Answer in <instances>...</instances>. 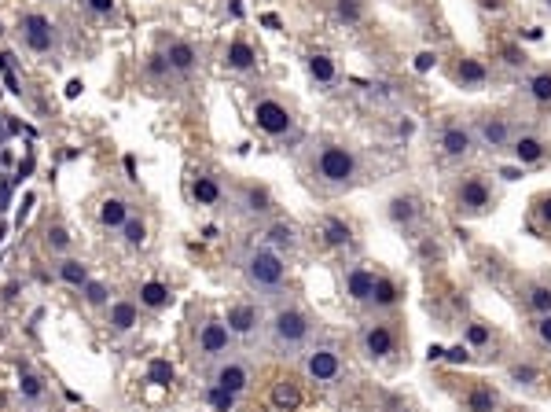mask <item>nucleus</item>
<instances>
[{
    "instance_id": "f257e3e1",
    "label": "nucleus",
    "mask_w": 551,
    "mask_h": 412,
    "mask_svg": "<svg viewBox=\"0 0 551 412\" xmlns=\"http://www.w3.org/2000/svg\"><path fill=\"white\" fill-rule=\"evenodd\" d=\"M305 181L320 195H346L364 181V159L342 140H316L305 155Z\"/></svg>"
},
{
    "instance_id": "f03ea898",
    "label": "nucleus",
    "mask_w": 551,
    "mask_h": 412,
    "mask_svg": "<svg viewBox=\"0 0 551 412\" xmlns=\"http://www.w3.org/2000/svg\"><path fill=\"white\" fill-rule=\"evenodd\" d=\"M316 339V317L298 302L294 295L276 298L265 317V332L261 343L276 361H298L305 354V346Z\"/></svg>"
},
{
    "instance_id": "7ed1b4c3",
    "label": "nucleus",
    "mask_w": 551,
    "mask_h": 412,
    "mask_svg": "<svg viewBox=\"0 0 551 412\" xmlns=\"http://www.w3.org/2000/svg\"><path fill=\"white\" fill-rule=\"evenodd\" d=\"M287 262H291V258L269 251V247L258 240L243 243L236 251V273L239 280H243V287H247L258 302H269V306L291 291V265Z\"/></svg>"
},
{
    "instance_id": "20e7f679",
    "label": "nucleus",
    "mask_w": 551,
    "mask_h": 412,
    "mask_svg": "<svg viewBox=\"0 0 551 412\" xmlns=\"http://www.w3.org/2000/svg\"><path fill=\"white\" fill-rule=\"evenodd\" d=\"M449 206L456 218H467V221L489 218V214H496V206H500V188L493 184L489 173L463 170L456 173L449 184Z\"/></svg>"
},
{
    "instance_id": "39448f33",
    "label": "nucleus",
    "mask_w": 551,
    "mask_h": 412,
    "mask_svg": "<svg viewBox=\"0 0 551 412\" xmlns=\"http://www.w3.org/2000/svg\"><path fill=\"white\" fill-rule=\"evenodd\" d=\"M401 324L397 317H368L364 313V321L357 324V354L368 361V365H397V357H401Z\"/></svg>"
},
{
    "instance_id": "423d86ee",
    "label": "nucleus",
    "mask_w": 551,
    "mask_h": 412,
    "mask_svg": "<svg viewBox=\"0 0 551 412\" xmlns=\"http://www.w3.org/2000/svg\"><path fill=\"white\" fill-rule=\"evenodd\" d=\"M298 368H302V379L313 383L320 390H331L346 379V354L335 339H320L316 335L313 343L305 346V354L298 357Z\"/></svg>"
},
{
    "instance_id": "0eeeda50",
    "label": "nucleus",
    "mask_w": 551,
    "mask_h": 412,
    "mask_svg": "<svg viewBox=\"0 0 551 412\" xmlns=\"http://www.w3.org/2000/svg\"><path fill=\"white\" fill-rule=\"evenodd\" d=\"M250 122L269 140H276V144H298V140H302V126H298L294 111L280 96H272V92H254V100H250Z\"/></svg>"
},
{
    "instance_id": "6e6552de",
    "label": "nucleus",
    "mask_w": 551,
    "mask_h": 412,
    "mask_svg": "<svg viewBox=\"0 0 551 412\" xmlns=\"http://www.w3.org/2000/svg\"><path fill=\"white\" fill-rule=\"evenodd\" d=\"M434 151L445 166H467L478 155V140L467 118L460 115H445L434 129Z\"/></svg>"
},
{
    "instance_id": "1a4fd4ad",
    "label": "nucleus",
    "mask_w": 551,
    "mask_h": 412,
    "mask_svg": "<svg viewBox=\"0 0 551 412\" xmlns=\"http://www.w3.org/2000/svg\"><path fill=\"white\" fill-rule=\"evenodd\" d=\"M228 210H232V218L247 221V225H265L269 218H276V199H272L269 184L236 181L228 188Z\"/></svg>"
},
{
    "instance_id": "9d476101",
    "label": "nucleus",
    "mask_w": 551,
    "mask_h": 412,
    "mask_svg": "<svg viewBox=\"0 0 551 412\" xmlns=\"http://www.w3.org/2000/svg\"><path fill=\"white\" fill-rule=\"evenodd\" d=\"M236 350V335L225 324V317H203L195 324V339H192V361L195 368H206L228 357Z\"/></svg>"
},
{
    "instance_id": "9b49d317",
    "label": "nucleus",
    "mask_w": 551,
    "mask_h": 412,
    "mask_svg": "<svg viewBox=\"0 0 551 412\" xmlns=\"http://www.w3.org/2000/svg\"><path fill=\"white\" fill-rule=\"evenodd\" d=\"M203 376H206V383H214V387H221V390H228V394L243 398V394L254 387L258 368H254V361H250L243 350H232L228 357H221V361H214V365H206Z\"/></svg>"
},
{
    "instance_id": "f8f14e48",
    "label": "nucleus",
    "mask_w": 551,
    "mask_h": 412,
    "mask_svg": "<svg viewBox=\"0 0 551 412\" xmlns=\"http://www.w3.org/2000/svg\"><path fill=\"white\" fill-rule=\"evenodd\" d=\"M15 30H19V41H23V48L30 56L52 59V56H59V48H63L59 26L41 12H23L19 15V23H15Z\"/></svg>"
},
{
    "instance_id": "ddd939ff",
    "label": "nucleus",
    "mask_w": 551,
    "mask_h": 412,
    "mask_svg": "<svg viewBox=\"0 0 551 412\" xmlns=\"http://www.w3.org/2000/svg\"><path fill=\"white\" fill-rule=\"evenodd\" d=\"M474 129V140H478V151L485 155H507L511 151V140L518 133V122L507 111H482V115H474L471 122Z\"/></svg>"
},
{
    "instance_id": "4468645a",
    "label": "nucleus",
    "mask_w": 551,
    "mask_h": 412,
    "mask_svg": "<svg viewBox=\"0 0 551 412\" xmlns=\"http://www.w3.org/2000/svg\"><path fill=\"white\" fill-rule=\"evenodd\" d=\"M265 317H269V309H265V302H258V298H236V302L225 306V324L232 328L236 343H254V339H261Z\"/></svg>"
},
{
    "instance_id": "2eb2a0df",
    "label": "nucleus",
    "mask_w": 551,
    "mask_h": 412,
    "mask_svg": "<svg viewBox=\"0 0 551 412\" xmlns=\"http://www.w3.org/2000/svg\"><path fill=\"white\" fill-rule=\"evenodd\" d=\"M379 276H383V269H375V265L364 262V258H353V262L342 269V295H346L349 306H357L360 313H364L375 284H379Z\"/></svg>"
},
{
    "instance_id": "dca6fc26",
    "label": "nucleus",
    "mask_w": 551,
    "mask_h": 412,
    "mask_svg": "<svg viewBox=\"0 0 551 412\" xmlns=\"http://www.w3.org/2000/svg\"><path fill=\"white\" fill-rule=\"evenodd\" d=\"M258 243H265L269 251L283 254V258H294V254L302 251V243H305L302 225H298V221H291V218H269L258 229Z\"/></svg>"
},
{
    "instance_id": "f3484780",
    "label": "nucleus",
    "mask_w": 551,
    "mask_h": 412,
    "mask_svg": "<svg viewBox=\"0 0 551 412\" xmlns=\"http://www.w3.org/2000/svg\"><path fill=\"white\" fill-rule=\"evenodd\" d=\"M507 155H511L522 170H533V166H544V162L551 159V140L544 137L537 126H518Z\"/></svg>"
},
{
    "instance_id": "a211bd4d",
    "label": "nucleus",
    "mask_w": 551,
    "mask_h": 412,
    "mask_svg": "<svg viewBox=\"0 0 551 412\" xmlns=\"http://www.w3.org/2000/svg\"><path fill=\"white\" fill-rule=\"evenodd\" d=\"M188 199H192V206H203V210H228L225 181L210 170H195L188 177Z\"/></svg>"
},
{
    "instance_id": "6ab92c4d",
    "label": "nucleus",
    "mask_w": 551,
    "mask_h": 412,
    "mask_svg": "<svg viewBox=\"0 0 551 412\" xmlns=\"http://www.w3.org/2000/svg\"><path fill=\"white\" fill-rule=\"evenodd\" d=\"M445 74H449L452 85L463 92H482V89H489V81H493V70H489V63H485L482 56L452 59L449 67H445Z\"/></svg>"
},
{
    "instance_id": "aec40b11",
    "label": "nucleus",
    "mask_w": 551,
    "mask_h": 412,
    "mask_svg": "<svg viewBox=\"0 0 551 412\" xmlns=\"http://www.w3.org/2000/svg\"><path fill=\"white\" fill-rule=\"evenodd\" d=\"M423 218H427V206H423V199L412 192H397L394 199L386 203V221H390L397 232H405V236L419 232Z\"/></svg>"
},
{
    "instance_id": "412c9836",
    "label": "nucleus",
    "mask_w": 551,
    "mask_h": 412,
    "mask_svg": "<svg viewBox=\"0 0 551 412\" xmlns=\"http://www.w3.org/2000/svg\"><path fill=\"white\" fill-rule=\"evenodd\" d=\"M162 56L169 59V70H173L177 81L195 78V70L203 67V48L195 45V41H188V37H169L166 45H162Z\"/></svg>"
},
{
    "instance_id": "4be33fe9",
    "label": "nucleus",
    "mask_w": 551,
    "mask_h": 412,
    "mask_svg": "<svg viewBox=\"0 0 551 412\" xmlns=\"http://www.w3.org/2000/svg\"><path fill=\"white\" fill-rule=\"evenodd\" d=\"M544 365H540L537 357H511L504 365V383L507 387H515V390H522V394H537L540 387H544Z\"/></svg>"
},
{
    "instance_id": "5701e85b",
    "label": "nucleus",
    "mask_w": 551,
    "mask_h": 412,
    "mask_svg": "<svg viewBox=\"0 0 551 412\" xmlns=\"http://www.w3.org/2000/svg\"><path fill=\"white\" fill-rule=\"evenodd\" d=\"M401 302H405V284H401L397 276L383 273L379 284H375L372 298H368V306H364V313H368V317H397Z\"/></svg>"
},
{
    "instance_id": "b1692460",
    "label": "nucleus",
    "mask_w": 551,
    "mask_h": 412,
    "mask_svg": "<svg viewBox=\"0 0 551 412\" xmlns=\"http://www.w3.org/2000/svg\"><path fill=\"white\" fill-rule=\"evenodd\" d=\"M518 96L537 107V111H551V70L540 67V70H526L518 78Z\"/></svg>"
},
{
    "instance_id": "393cba45",
    "label": "nucleus",
    "mask_w": 551,
    "mask_h": 412,
    "mask_svg": "<svg viewBox=\"0 0 551 412\" xmlns=\"http://www.w3.org/2000/svg\"><path fill=\"white\" fill-rule=\"evenodd\" d=\"M518 302H522V309H526L529 317L551 313V276H529V280H522Z\"/></svg>"
},
{
    "instance_id": "a878e982",
    "label": "nucleus",
    "mask_w": 551,
    "mask_h": 412,
    "mask_svg": "<svg viewBox=\"0 0 551 412\" xmlns=\"http://www.w3.org/2000/svg\"><path fill=\"white\" fill-rule=\"evenodd\" d=\"M460 409L463 412H500L504 409V398H500V390H496L489 379H474L471 387L460 394Z\"/></svg>"
},
{
    "instance_id": "bb28decb",
    "label": "nucleus",
    "mask_w": 551,
    "mask_h": 412,
    "mask_svg": "<svg viewBox=\"0 0 551 412\" xmlns=\"http://www.w3.org/2000/svg\"><path fill=\"white\" fill-rule=\"evenodd\" d=\"M320 236H324V243L331 247V251H338V254H357V232H353V225H349L346 218H335V214H327V218L320 221Z\"/></svg>"
},
{
    "instance_id": "cd10ccee",
    "label": "nucleus",
    "mask_w": 551,
    "mask_h": 412,
    "mask_svg": "<svg viewBox=\"0 0 551 412\" xmlns=\"http://www.w3.org/2000/svg\"><path fill=\"white\" fill-rule=\"evenodd\" d=\"M103 324H107V332L111 335H129L140 324V302L133 298H114L107 313H103Z\"/></svg>"
},
{
    "instance_id": "c85d7f7f",
    "label": "nucleus",
    "mask_w": 551,
    "mask_h": 412,
    "mask_svg": "<svg viewBox=\"0 0 551 412\" xmlns=\"http://www.w3.org/2000/svg\"><path fill=\"white\" fill-rule=\"evenodd\" d=\"M305 74H309V81H313L316 89H324L331 92L338 85V59L331 56V52H309L305 56Z\"/></svg>"
},
{
    "instance_id": "c756f323",
    "label": "nucleus",
    "mask_w": 551,
    "mask_h": 412,
    "mask_svg": "<svg viewBox=\"0 0 551 412\" xmlns=\"http://www.w3.org/2000/svg\"><path fill=\"white\" fill-rule=\"evenodd\" d=\"M463 346L478 357H489L496 350V328L482 317H471V321L463 324Z\"/></svg>"
},
{
    "instance_id": "7c9ffc66",
    "label": "nucleus",
    "mask_w": 551,
    "mask_h": 412,
    "mask_svg": "<svg viewBox=\"0 0 551 412\" xmlns=\"http://www.w3.org/2000/svg\"><path fill=\"white\" fill-rule=\"evenodd\" d=\"M129 218H133V206H129L125 195H107L100 203V210H96V221H100L103 232H122V225Z\"/></svg>"
},
{
    "instance_id": "2f4dec72",
    "label": "nucleus",
    "mask_w": 551,
    "mask_h": 412,
    "mask_svg": "<svg viewBox=\"0 0 551 412\" xmlns=\"http://www.w3.org/2000/svg\"><path fill=\"white\" fill-rule=\"evenodd\" d=\"M52 273H56L59 284L74 287V291H81V287H85V284H89V280H92L89 265L81 262V258H74V254H63V258H52Z\"/></svg>"
},
{
    "instance_id": "473e14b6",
    "label": "nucleus",
    "mask_w": 551,
    "mask_h": 412,
    "mask_svg": "<svg viewBox=\"0 0 551 412\" xmlns=\"http://www.w3.org/2000/svg\"><path fill=\"white\" fill-rule=\"evenodd\" d=\"M19 401H23V409L37 412V409H45V401H48V387H45V379L37 376V372H30V368H19Z\"/></svg>"
},
{
    "instance_id": "72a5a7b5",
    "label": "nucleus",
    "mask_w": 551,
    "mask_h": 412,
    "mask_svg": "<svg viewBox=\"0 0 551 412\" xmlns=\"http://www.w3.org/2000/svg\"><path fill=\"white\" fill-rule=\"evenodd\" d=\"M225 67L232 70V74H250V70H258V52H254V45H250V41H243V37L228 41Z\"/></svg>"
},
{
    "instance_id": "f704fd0d",
    "label": "nucleus",
    "mask_w": 551,
    "mask_h": 412,
    "mask_svg": "<svg viewBox=\"0 0 551 412\" xmlns=\"http://www.w3.org/2000/svg\"><path fill=\"white\" fill-rule=\"evenodd\" d=\"M496 63H500V70H507V74H526L529 67V52L518 41H504V45H496Z\"/></svg>"
},
{
    "instance_id": "c9c22d12",
    "label": "nucleus",
    "mask_w": 551,
    "mask_h": 412,
    "mask_svg": "<svg viewBox=\"0 0 551 412\" xmlns=\"http://www.w3.org/2000/svg\"><path fill=\"white\" fill-rule=\"evenodd\" d=\"M118 240H122L125 251H144V247H147V221H144V214H133V218L125 221L122 232H118Z\"/></svg>"
},
{
    "instance_id": "e433bc0d",
    "label": "nucleus",
    "mask_w": 551,
    "mask_h": 412,
    "mask_svg": "<svg viewBox=\"0 0 551 412\" xmlns=\"http://www.w3.org/2000/svg\"><path fill=\"white\" fill-rule=\"evenodd\" d=\"M331 15H335V23L353 30L364 23V0H331Z\"/></svg>"
},
{
    "instance_id": "4c0bfd02",
    "label": "nucleus",
    "mask_w": 551,
    "mask_h": 412,
    "mask_svg": "<svg viewBox=\"0 0 551 412\" xmlns=\"http://www.w3.org/2000/svg\"><path fill=\"white\" fill-rule=\"evenodd\" d=\"M529 221H533V229L551 236V192H540L533 195V203H529Z\"/></svg>"
},
{
    "instance_id": "58836bf2",
    "label": "nucleus",
    "mask_w": 551,
    "mask_h": 412,
    "mask_svg": "<svg viewBox=\"0 0 551 412\" xmlns=\"http://www.w3.org/2000/svg\"><path fill=\"white\" fill-rule=\"evenodd\" d=\"M169 302H173V295H169L166 284H158V280L140 284V309H166Z\"/></svg>"
},
{
    "instance_id": "ea45409f",
    "label": "nucleus",
    "mask_w": 551,
    "mask_h": 412,
    "mask_svg": "<svg viewBox=\"0 0 551 412\" xmlns=\"http://www.w3.org/2000/svg\"><path fill=\"white\" fill-rule=\"evenodd\" d=\"M70 232L67 225H59V221H52L45 229V251L52 254V258H63V254H70Z\"/></svg>"
},
{
    "instance_id": "a19ab883",
    "label": "nucleus",
    "mask_w": 551,
    "mask_h": 412,
    "mask_svg": "<svg viewBox=\"0 0 551 412\" xmlns=\"http://www.w3.org/2000/svg\"><path fill=\"white\" fill-rule=\"evenodd\" d=\"M199 398L210 405L214 412H236V405H239V398L236 394H228V390H221V387H214V383H206L203 387V394Z\"/></svg>"
},
{
    "instance_id": "79ce46f5",
    "label": "nucleus",
    "mask_w": 551,
    "mask_h": 412,
    "mask_svg": "<svg viewBox=\"0 0 551 412\" xmlns=\"http://www.w3.org/2000/svg\"><path fill=\"white\" fill-rule=\"evenodd\" d=\"M144 74H147V81H158V85L177 81L173 78V70H169V59L162 56V52H151V56L144 59Z\"/></svg>"
},
{
    "instance_id": "37998d69",
    "label": "nucleus",
    "mask_w": 551,
    "mask_h": 412,
    "mask_svg": "<svg viewBox=\"0 0 551 412\" xmlns=\"http://www.w3.org/2000/svg\"><path fill=\"white\" fill-rule=\"evenodd\" d=\"M114 291L103 280H89V284L81 287V298H85V306H92V309H107L114 302Z\"/></svg>"
},
{
    "instance_id": "c03bdc74",
    "label": "nucleus",
    "mask_w": 551,
    "mask_h": 412,
    "mask_svg": "<svg viewBox=\"0 0 551 412\" xmlns=\"http://www.w3.org/2000/svg\"><path fill=\"white\" fill-rule=\"evenodd\" d=\"M529 335H533V346H537L540 354L551 357V313H544V317H533V324H529Z\"/></svg>"
},
{
    "instance_id": "a18cd8bd",
    "label": "nucleus",
    "mask_w": 551,
    "mask_h": 412,
    "mask_svg": "<svg viewBox=\"0 0 551 412\" xmlns=\"http://www.w3.org/2000/svg\"><path fill=\"white\" fill-rule=\"evenodd\" d=\"M272 398H276V405H283V409H294V405H298V390L294 387H276Z\"/></svg>"
},
{
    "instance_id": "49530a36",
    "label": "nucleus",
    "mask_w": 551,
    "mask_h": 412,
    "mask_svg": "<svg viewBox=\"0 0 551 412\" xmlns=\"http://www.w3.org/2000/svg\"><path fill=\"white\" fill-rule=\"evenodd\" d=\"M89 12H96V15H111V12H114V0H89Z\"/></svg>"
},
{
    "instance_id": "de8ad7c7",
    "label": "nucleus",
    "mask_w": 551,
    "mask_h": 412,
    "mask_svg": "<svg viewBox=\"0 0 551 412\" xmlns=\"http://www.w3.org/2000/svg\"><path fill=\"white\" fill-rule=\"evenodd\" d=\"M434 63H438V52H419V59H416L419 70H430Z\"/></svg>"
},
{
    "instance_id": "09e8293b",
    "label": "nucleus",
    "mask_w": 551,
    "mask_h": 412,
    "mask_svg": "<svg viewBox=\"0 0 551 412\" xmlns=\"http://www.w3.org/2000/svg\"><path fill=\"white\" fill-rule=\"evenodd\" d=\"M540 8H544V15L551 19V0H540Z\"/></svg>"
},
{
    "instance_id": "8fccbe9b",
    "label": "nucleus",
    "mask_w": 551,
    "mask_h": 412,
    "mask_svg": "<svg viewBox=\"0 0 551 412\" xmlns=\"http://www.w3.org/2000/svg\"><path fill=\"white\" fill-rule=\"evenodd\" d=\"M548 361H551V357H548ZM548 368H551V365H548Z\"/></svg>"
}]
</instances>
